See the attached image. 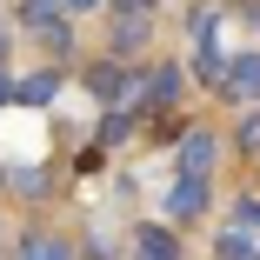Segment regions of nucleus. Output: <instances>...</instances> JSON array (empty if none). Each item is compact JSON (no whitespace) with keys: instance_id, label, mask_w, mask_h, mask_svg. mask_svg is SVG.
I'll list each match as a JSON object with an SVG mask.
<instances>
[{"instance_id":"nucleus-1","label":"nucleus","mask_w":260,"mask_h":260,"mask_svg":"<svg viewBox=\"0 0 260 260\" xmlns=\"http://www.w3.org/2000/svg\"><path fill=\"white\" fill-rule=\"evenodd\" d=\"M220 87H227L234 100H253V93H260V54H240V60H227Z\"/></svg>"},{"instance_id":"nucleus-2","label":"nucleus","mask_w":260,"mask_h":260,"mask_svg":"<svg viewBox=\"0 0 260 260\" xmlns=\"http://www.w3.org/2000/svg\"><path fill=\"white\" fill-rule=\"evenodd\" d=\"M207 167H214V134H187L180 140V174L187 180H207Z\"/></svg>"},{"instance_id":"nucleus-3","label":"nucleus","mask_w":260,"mask_h":260,"mask_svg":"<svg viewBox=\"0 0 260 260\" xmlns=\"http://www.w3.org/2000/svg\"><path fill=\"white\" fill-rule=\"evenodd\" d=\"M200 207H207V180H180V187L167 193V214H180V220H193Z\"/></svg>"},{"instance_id":"nucleus-4","label":"nucleus","mask_w":260,"mask_h":260,"mask_svg":"<svg viewBox=\"0 0 260 260\" xmlns=\"http://www.w3.org/2000/svg\"><path fill=\"white\" fill-rule=\"evenodd\" d=\"M140 260H180V247H174V234H140Z\"/></svg>"},{"instance_id":"nucleus-5","label":"nucleus","mask_w":260,"mask_h":260,"mask_svg":"<svg viewBox=\"0 0 260 260\" xmlns=\"http://www.w3.org/2000/svg\"><path fill=\"white\" fill-rule=\"evenodd\" d=\"M20 100H27V107H47V100H54V74H27L20 80Z\"/></svg>"},{"instance_id":"nucleus-6","label":"nucleus","mask_w":260,"mask_h":260,"mask_svg":"<svg viewBox=\"0 0 260 260\" xmlns=\"http://www.w3.org/2000/svg\"><path fill=\"white\" fill-rule=\"evenodd\" d=\"M87 87H93L100 100H120V93H127V80H120V67H93V80H87Z\"/></svg>"},{"instance_id":"nucleus-7","label":"nucleus","mask_w":260,"mask_h":260,"mask_svg":"<svg viewBox=\"0 0 260 260\" xmlns=\"http://www.w3.org/2000/svg\"><path fill=\"white\" fill-rule=\"evenodd\" d=\"M147 93H153V100H174V93H180V74H174V67H153V74H147Z\"/></svg>"},{"instance_id":"nucleus-8","label":"nucleus","mask_w":260,"mask_h":260,"mask_svg":"<svg viewBox=\"0 0 260 260\" xmlns=\"http://www.w3.org/2000/svg\"><path fill=\"white\" fill-rule=\"evenodd\" d=\"M20 260H67V247H60V240H47V234H34V240L20 247Z\"/></svg>"},{"instance_id":"nucleus-9","label":"nucleus","mask_w":260,"mask_h":260,"mask_svg":"<svg viewBox=\"0 0 260 260\" xmlns=\"http://www.w3.org/2000/svg\"><path fill=\"white\" fill-rule=\"evenodd\" d=\"M34 34H40L47 47H54V54H67V27H60V20H47V27H34Z\"/></svg>"},{"instance_id":"nucleus-10","label":"nucleus","mask_w":260,"mask_h":260,"mask_svg":"<svg viewBox=\"0 0 260 260\" xmlns=\"http://www.w3.org/2000/svg\"><path fill=\"white\" fill-rule=\"evenodd\" d=\"M114 7H120V20H147V14H153V0H114Z\"/></svg>"},{"instance_id":"nucleus-11","label":"nucleus","mask_w":260,"mask_h":260,"mask_svg":"<svg viewBox=\"0 0 260 260\" xmlns=\"http://www.w3.org/2000/svg\"><path fill=\"white\" fill-rule=\"evenodd\" d=\"M234 220H240V227H253V234H260V200H240V207H234Z\"/></svg>"},{"instance_id":"nucleus-12","label":"nucleus","mask_w":260,"mask_h":260,"mask_svg":"<svg viewBox=\"0 0 260 260\" xmlns=\"http://www.w3.org/2000/svg\"><path fill=\"white\" fill-rule=\"evenodd\" d=\"M240 147H247V153H260V114H253V120L240 127Z\"/></svg>"},{"instance_id":"nucleus-13","label":"nucleus","mask_w":260,"mask_h":260,"mask_svg":"<svg viewBox=\"0 0 260 260\" xmlns=\"http://www.w3.org/2000/svg\"><path fill=\"white\" fill-rule=\"evenodd\" d=\"M60 7H74V14H80V7H93V0H60Z\"/></svg>"},{"instance_id":"nucleus-14","label":"nucleus","mask_w":260,"mask_h":260,"mask_svg":"<svg viewBox=\"0 0 260 260\" xmlns=\"http://www.w3.org/2000/svg\"><path fill=\"white\" fill-rule=\"evenodd\" d=\"M0 100H7V74H0Z\"/></svg>"},{"instance_id":"nucleus-15","label":"nucleus","mask_w":260,"mask_h":260,"mask_svg":"<svg viewBox=\"0 0 260 260\" xmlns=\"http://www.w3.org/2000/svg\"><path fill=\"white\" fill-rule=\"evenodd\" d=\"M0 47H7V27H0Z\"/></svg>"}]
</instances>
